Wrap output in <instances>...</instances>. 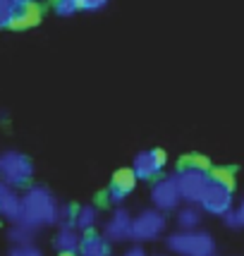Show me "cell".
Segmentation results:
<instances>
[{"mask_svg": "<svg viewBox=\"0 0 244 256\" xmlns=\"http://www.w3.org/2000/svg\"><path fill=\"white\" fill-rule=\"evenodd\" d=\"M234 211H237V216H240V220H242V228H244V199L240 201V206H237Z\"/></svg>", "mask_w": 244, "mask_h": 256, "instance_id": "4316f807", "label": "cell"}, {"mask_svg": "<svg viewBox=\"0 0 244 256\" xmlns=\"http://www.w3.org/2000/svg\"><path fill=\"white\" fill-rule=\"evenodd\" d=\"M132 220L134 216L124 206L112 208L108 220L103 223V237L108 242H127V240H132Z\"/></svg>", "mask_w": 244, "mask_h": 256, "instance_id": "9c48e42d", "label": "cell"}, {"mask_svg": "<svg viewBox=\"0 0 244 256\" xmlns=\"http://www.w3.org/2000/svg\"><path fill=\"white\" fill-rule=\"evenodd\" d=\"M36 234H38L36 228L22 223V220H17V223L10 225V230H8V240H10L12 244H32L34 240H36Z\"/></svg>", "mask_w": 244, "mask_h": 256, "instance_id": "e0dca14e", "label": "cell"}, {"mask_svg": "<svg viewBox=\"0 0 244 256\" xmlns=\"http://www.w3.org/2000/svg\"><path fill=\"white\" fill-rule=\"evenodd\" d=\"M0 216L10 223H17L22 218V196L2 180H0Z\"/></svg>", "mask_w": 244, "mask_h": 256, "instance_id": "4fadbf2b", "label": "cell"}, {"mask_svg": "<svg viewBox=\"0 0 244 256\" xmlns=\"http://www.w3.org/2000/svg\"><path fill=\"white\" fill-rule=\"evenodd\" d=\"M211 180L213 182H218L222 187H228V190H234V172L230 168H211Z\"/></svg>", "mask_w": 244, "mask_h": 256, "instance_id": "d6986e66", "label": "cell"}, {"mask_svg": "<svg viewBox=\"0 0 244 256\" xmlns=\"http://www.w3.org/2000/svg\"><path fill=\"white\" fill-rule=\"evenodd\" d=\"M58 256H77V254H58Z\"/></svg>", "mask_w": 244, "mask_h": 256, "instance_id": "83f0119b", "label": "cell"}, {"mask_svg": "<svg viewBox=\"0 0 244 256\" xmlns=\"http://www.w3.org/2000/svg\"><path fill=\"white\" fill-rule=\"evenodd\" d=\"M38 22H41V5H38V0H20L17 12H14V17L10 22V29L22 32V29L36 26Z\"/></svg>", "mask_w": 244, "mask_h": 256, "instance_id": "7c38bea8", "label": "cell"}, {"mask_svg": "<svg viewBox=\"0 0 244 256\" xmlns=\"http://www.w3.org/2000/svg\"><path fill=\"white\" fill-rule=\"evenodd\" d=\"M122 256H148L146 254V249L142 244H139V242H136V244H132L130 246V249H127V252H124V254Z\"/></svg>", "mask_w": 244, "mask_h": 256, "instance_id": "484cf974", "label": "cell"}, {"mask_svg": "<svg viewBox=\"0 0 244 256\" xmlns=\"http://www.w3.org/2000/svg\"><path fill=\"white\" fill-rule=\"evenodd\" d=\"M84 232L77 225H58V232L53 237V246L58 254H79Z\"/></svg>", "mask_w": 244, "mask_h": 256, "instance_id": "8fae6325", "label": "cell"}, {"mask_svg": "<svg viewBox=\"0 0 244 256\" xmlns=\"http://www.w3.org/2000/svg\"><path fill=\"white\" fill-rule=\"evenodd\" d=\"M222 223H225V228H230V230H240V228H242V220H240V216H237L234 208L222 216Z\"/></svg>", "mask_w": 244, "mask_h": 256, "instance_id": "d4e9b609", "label": "cell"}, {"mask_svg": "<svg viewBox=\"0 0 244 256\" xmlns=\"http://www.w3.org/2000/svg\"><path fill=\"white\" fill-rule=\"evenodd\" d=\"M74 218H77V206H72V204H60L58 225H74Z\"/></svg>", "mask_w": 244, "mask_h": 256, "instance_id": "44dd1931", "label": "cell"}, {"mask_svg": "<svg viewBox=\"0 0 244 256\" xmlns=\"http://www.w3.org/2000/svg\"><path fill=\"white\" fill-rule=\"evenodd\" d=\"M199 206L204 208L206 213H211V216H225L228 211H232L234 204H232V190H228V187H222L218 182H208V187L204 192V196H201Z\"/></svg>", "mask_w": 244, "mask_h": 256, "instance_id": "ba28073f", "label": "cell"}, {"mask_svg": "<svg viewBox=\"0 0 244 256\" xmlns=\"http://www.w3.org/2000/svg\"><path fill=\"white\" fill-rule=\"evenodd\" d=\"M79 2V10H84V12H98L103 10L110 0H77Z\"/></svg>", "mask_w": 244, "mask_h": 256, "instance_id": "603a6c76", "label": "cell"}, {"mask_svg": "<svg viewBox=\"0 0 244 256\" xmlns=\"http://www.w3.org/2000/svg\"><path fill=\"white\" fill-rule=\"evenodd\" d=\"M151 204H154L158 211L170 213V211H178L180 206L184 204L182 194H180L178 187V180L175 175H166V178H158L151 187Z\"/></svg>", "mask_w": 244, "mask_h": 256, "instance_id": "8992f818", "label": "cell"}, {"mask_svg": "<svg viewBox=\"0 0 244 256\" xmlns=\"http://www.w3.org/2000/svg\"><path fill=\"white\" fill-rule=\"evenodd\" d=\"M136 180L139 178L134 175L132 168H120V170H115V172H112V180H110V187H108V204L120 206L122 201L134 192Z\"/></svg>", "mask_w": 244, "mask_h": 256, "instance_id": "30bf717a", "label": "cell"}, {"mask_svg": "<svg viewBox=\"0 0 244 256\" xmlns=\"http://www.w3.org/2000/svg\"><path fill=\"white\" fill-rule=\"evenodd\" d=\"M158 256H170V254H158Z\"/></svg>", "mask_w": 244, "mask_h": 256, "instance_id": "f1b7e54d", "label": "cell"}, {"mask_svg": "<svg viewBox=\"0 0 244 256\" xmlns=\"http://www.w3.org/2000/svg\"><path fill=\"white\" fill-rule=\"evenodd\" d=\"M182 163H184V166H192V168H201V170H208V172H211V160L204 158V156H187Z\"/></svg>", "mask_w": 244, "mask_h": 256, "instance_id": "cb8c5ba5", "label": "cell"}, {"mask_svg": "<svg viewBox=\"0 0 244 256\" xmlns=\"http://www.w3.org/2000/svg\"><path fill=\"white\" fill-rule=\"evenodd\" d=\"M175 256H216V240L204 230H178L166 240Z\"/></svg>", "mask_w": 244, "mask_h": 256, "instance_id": "7a4b0ae2", "label": "cell"}, {"mask_svg": "<svg viewBox=\"0 0 244 256\" xmlns=\"http://www.w3.org/2000/svg\"><path fill=\"white\" fill-rule=\"evenodd\" d=\"M175 180H178L180 194H182L184 204H199L206 187H208V182H211V175H208V170L192 168L182 163L180 170L175 172Z\"/></svg>", "mask_w": 244, "mask_h": 256, "instance_id": "5b68a950", "label": "cell"}, {"mask_svg": "<svg viewBox=\"0 0 244 256\" xmlns=\"http://www.w3.org/2000/svg\"><path fill=\"white\" fill-rule=\"evenodd\" d=\"M168 163V156L163 148H146V151H139L132 160V170L134 175L139 180H146L151 182L160 175V170L166 168Z\"/></svg>", "mask_w": 244, "mask_h": 256, "instance_id": "52a82bcc", "label": "cell"}, {"mask_svg": "<svg viewBox=\"0 0 244 256\" xmlns=\"http://www.w3.org/2000/svg\"><path fill=\"white\" fill-rule=\"evenodd\" d=\"M8 256H44V252L32 242V244H12Z\"/></svg>", "mask_w": 244, "mask_h": 256, "instance_id": "7402d4cb", "label": "cell"}, {"mask_svg": "<svg viewBox=\"0 0 244 256\" xmlns=\"http://www.w3.org/2000/svg\"><path fill=\"white\" fill-rule=\"evenodd\" d=\"M168 230V218L163 211H158L156 206L144 208L134 216L132 220V240L134 242H154Z\"/></svg>", "mask_w": 244, "mask_h": 256, "instance_id": "277c9868", "label": "cell"}, {"mask_svg": "<svg viewBox=\"0 0 244 256\" xmlns=\"http://www.w3.org/2000/svg\"><path fill=\"white\" fill-rule=\"evenodd\" d=\"M17 5H20V0H0V29H10Z\"/></svg>", "mask_w": 244, "mask_h": 256, "instance_id": "ac0fdd59", "label": "cell"}, {"mask_svg": "<svg viewBox=\"0 0 244 256\" xmlns=\"http://www.w3.org/2000/svg\"><path fill=\"white\" fill-rule=\"evenodd\" d=\"M79 256H110V242L96 232H86L79 246Z\"/></svg>", "mask_w": 244, "mask_h": 256, "instance_id": "9a60e30c", "label": "cell"}, {"mask_svg": "<svg viewBox=\"0 0 244 256\" xmlns=\"http://www.w3.org/2000/svg\"><path fill=\"white\" fill-rule=\"evenodd\" d=\"M53 10L60 17H72L74 12H79V2L77 0H53Z\"/></svg>", "mask_w": 244, "mask_h": 256, "instance_id": "ffe728a7", "label": "cell"}, {"mask_svg": "<svg viewBox=\"0 0 244 256\" xmlns=\"http://www.w3.org/2000/svg\"><path fill=\"white\" fill-rule=\"evenodd\" d=\"M34 178V163L29 156L20 151H2L0 154V180L8 182L14 190L32 187L29 182Z\"/></svg>", "mask_w": 244, "mask_h": 256, "instance_id": "3957f363", "label": "cell"}, {"mask_svg": "<svg viewBox=\"0 0 244 256\" xmlns=\"http://www.w3.org/2000/svg\"><path fill=\"white\" fill-rule=\"evenodd\" d=\"M58 211H60V204L53 196V192L41 184H32L22 194V218L20 220L36 230L58 225Z\"/></svg>", "mask_w": 244, "mask_h": 256, "instance_id": "6da1fadb", "label": "cell"}, {"mask_svg": "<svg viewBox=\"0 0 244 256\" xmlns=\"http://www.w3.org/2000/svg\"><path fill=\"white\" fill-rule=\"evenodd\" d=\"M204 208L199 204H182L175 211V223L180 230H199L201 218H204Z\"/></svg>", "mask_w": 244, "mask_h": 256, "instance_id": "5bb4252c", "label": "cell"}, {"mask_svg": "<svg viewBox=\"0 0 244 256\" xmlns=\"http://www.w3.org/2000/svg\"><path fill=\"white\" fill-rule=\"evenodd\" d=\"M100 223V208L96 204H86V206H79L77 208V218H74V225H77L82 232H94L96 225Z\"/></svg>", "mask_w": 244, "mask_h": 256, "instance_id": "2e32d148", "label": "cell"}]
</instances>
